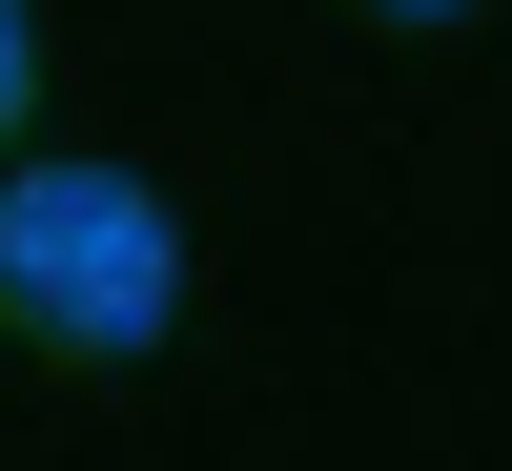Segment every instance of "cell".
I'll return each mask as SVG.
<instances>
[{
  "mask_svg": "<svg viewBox=\"0 0 512 471\" xmlns=\"http://www.w3.org/2000/svg\"><path fill=\"white\" fill-rule=\"evenodd\" d=\"M0 267H21V328H41V349H82V369L164 349V226H144V185H103V164H21Z\"/></svg>",
  "mask_w": 512,
  "mask_h": 471,
  "instance_id": "obj_1",
  "label": "cell"
},
{
  "mask_svg": "<svg viewBox=\"0 0 512 471\" xmlns=\"http://www.w3.org/2000/svg\"><path fill=\"white\" fill-rule=\"evenodd\" d=\"M410 21H431V0H410Z\"/></svg>",
  "mask_w": 512,
  "mask_h": 471,
  "instance_id": "obj_2",
  "label": "cell"
}]
</instances>
